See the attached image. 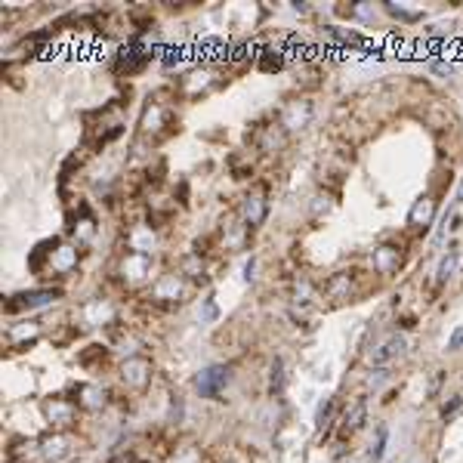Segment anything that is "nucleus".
I'll use <instances>...</instances> for the list:
<instances>
[{
	"mask_svg": "<svg viewBox=\"0 0 463 463\" xmlns=\"http://www.w3.org/2000/svg\"><path fill=\"white\" fill-rule=\"evenodd\" d=\"M229 383V368L226 365H210L207 370L198 374V392L204 398H216Z\"/></svg>",
	"mask_w": 463,
	"mask_h": 463,
	"instance_id": "nucleus-1",
	"label": "nucleus"
},
{
	"mask_svg": "<svg viewBox=\"0 0 463 463\" xmlns=\"http://www.w3.org/2000/svg\"><path fill=\"white\" fill-rule=\"evenodd\" d=\"M401 352H405V340H401V337H392V340H386V343H383L374 355H370V361H374L377 368H383V365H389L392 358H398Z\"/></svg>",
	"mask_w": 463,
	"mask_h": 463,
	"instance_id": "nucleus-2",
	"label": "nucleus"
},
{
	"mask_svg": "<svg viewBox=\"0 0 463 463\" xmlns=\"http://www.w3.org/2000/svg\"><path fill=\"white\" fill-rule=\"evenodd\" d=\"M365 414H368V401H365V398H358V401H355L352 411L343 417V429H346V432L361 429V423H365Z\"/></svg>",
	"mask_w": 463,
	"mask_h": 463,
	"instance_id": "nucleus-3",
	"label": "nucleus"
},
{
	"mask_svg": "<svg viewBox=\"0 0 463 463\" xmlns=\"http://www.w3.org/2000/svg\"><path fill=\"white\" fill-rule=\"evenodd\" d=\"M59 293L56 290H34V293H25V297H19L22 300V306H43V303H50V300H56Z\"/></svg>",
	"mask_w": 463,
	"mask_h": 463,
	"instance_id": "nucleus-4",
	"label": "nucleus"
},
{
	"mask_svg": "<svg viewBox=\"0 0 463 463\" xmlns=\"http://www.w3.org/2000/svg\"><path fill=\"white\" fill-rule=\"evenodd\" d=\"M386 436H389V429H386V427H377V445L370 448V457H374V460L383 457V451H386Z\"/></svg>",
	"mask_w": 463,
	"mask_h": 463,
	"instance_id": "nucleus-5",
	"label": "nucleus"
},
{
	"mask_svg": "<svg viewBox=\"0 0 463 463\" xmlns=\"http://www.w3.org/2000/svg\"><path fill=\"white\" fill-rule=\"evenodd\" d=\"M454 262H457V250H451V253H448V257L442 260V266H438V278H448V275H451Z\"/></svg>",
	"mask_w": 463,
	"mask_h": 463,
	"instance_id": "nucleus-6",
	"label": "nucleus"
},
{
	"mask_svg": "<svg viewBox=\"0 0 463 463\" xmlns=\"http://www.w3.org/2000/svg\"><path fill=\"white\" fill-rule=\"evenodd\" d=\"M460 346H463V328H457V330H454V334H451V340H448V349H460Z\"/></svg>",
	"mask_w": 463,
	"mask_h": 463,
	"instance_id": "nucleus-7",
	"label": "nucleus"
},
{
	"mask_svg": "<svg viewBox=\"0 0 463 463\" xmlns=\"http://www.w3.org/2000/svg\"><path fill=\"white\" fill-rule=\"evenodd\" d=\"M272 389L275 392L281 389V358H275V368H272Z\"/></svg>",
	"mask_w": 463,
	"mask_h": 463,
	"instance_id": "nucleus-8",
	"label": "nucleus"
},
{
	"mask_svg": "<svg viewBox=\"0 0 463 463\" xmlns=\"http://www.w3.org/2000/svg\"><path fill=\"white\" fill-rule=\"evenodd\" d=\"M460 405H463V401H460V398H454V401H448V405H445V411H442V414H445V417H448V414H454V411H457V408H460Z\"/></svg>",
	"mask_w": 463,
	"mask_h": 463,
	"instance_id": "nucleus-9",
	"label": "nucleus"
},
{
	"mask_svg": "<svg viewBox=\"0 0 463 463\" xmlns=\"http://www.w3.org/2000/svg\"><path fill=\"white\" fill-rule=\"evenodd\" d=\"M204 315H207V318H216V306H213V300H207V309H204Z\"/></svg>",
	"mask_w": 463,
	"mask_h": 463,
	"instance_id": "nucleus-10",
	"label": "nucleus"
},
{
	"mask_svg": "<svg viewBox=\"0 0 463 463\" xmlns=\"http://www.w3.org/2000/svg\"><path fill=\"white\" fill-rule=\"evenodd\" d=\"M244 278H247V281H250V278H253V260L244 266Z\"/></svg>",
	"mask_w": 463,
	"mask_h": 463,
	"instance_id": "nucleus-11",
	"label": "nucleus"
}]
</instances>
